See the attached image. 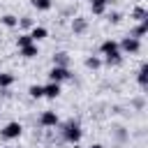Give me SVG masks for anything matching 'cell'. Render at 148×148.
<instances>
[{"mask_svg": "<svg viewBox=\"0 0 148 148\" xmlns=\"http://www.w3.org/2000/svg\"><path fill=\"white\" fill-rule=\"evenodd\" d=\"M58 132H60V139L65 143H79L81 136H83V130H81V123L76 118H67L65 123H58Z\"/></svg>", "mask_w": 148, "mask_h": 148, "instance_id": "obj_1", "label": "cell"}, {"mask_svg": "<svg viewBox=\"0 0 148 148\" xmlns=\"http://www.w3.org/2000/svg\"><path fill=\"white\" fill-rule=\"evenodd\" d=\"M118 49H120V53L125 56H134V53H139L141 51V39H136V37H132V35H127V37H123L120 42H118Z\"/></svg>", "mask_w": 148, "mask_h": 148, "instance_id": "obj_2", "label": "cell"}, {"mask_svg": "<svg viewBox=\"0 0 148 148\" xmlns=\"http://www.w3.org/2000/svg\"><path fill=\"white\" fill-rule=\"evenodd\" d=\"M23 134V125L18 123V120H9L2 130H0V139H5V141H12V139H18Z\"/></svg>", "mask_w": 148, "mask_h": 148, "instance_id": "obj_3", "label": "cell"}, {"mask_svg": "<svg viewBox=\"0 0 148 148\" xmlns=\"http://www.w3.org/2000/svg\"><path fill=\"white\" fill-rule=\"evenodd\" d=\"M46 76H49V81L62 83V81H69V79H72V72H69V67H58V65H53V67L46 72Z\"/></svg>", "mask_w": 148, "mask_h": 148, "instance_id": "obj_4", "label": "cell"}, {"mask_svg": "<svg viewBox=\"0 0 148 148\" xmlns=\"http://www.w3.org/2000/svg\"><path fill=\"white\" fill-rule=\"evenodd\" d=\"M58 123H60V118H58V113H56V111L46 109V111H42V113H39V127L51 130V127H58Z\"/></svg>", "mask_w": 148, "mask_h": 148, "instance_id": "obj_5", "label": "cell"}, {"mask_svg": "<svg viewBox=\"0 0 148 148\" xmlns=\"http://www.w3.org/2000/svg\"><path fill=\"white\" fill-rule=\"evenodd\" d=\"M72 32L74 35H86L88 32V18L86 16H74L72 18Z\"/></svg>", "mask_w": 148, "mask_h": 148, "instance_id": "obj_6", "label": "cell"}, {"mask_svg": "<svg viewBox=\"0 0 148 148\" xmlns=\"http://www.w3.org/2000/svg\"><path fill=\"white\" fill-rule=\"evenodd\" d=\"M118 51H120V49H118V42H116V39H111V37H109V39H104V42L99 44V53H102L104 58H106V56H113V53H118Z\"/></svg>", "mask_w": 148, "mask_h": 148, "instance_id": "obj_7", "label": "cell"}, {"mask_svg": "<svg viewBox=\"0 0 148 148\" xmlns=\"http://www.w3.org/2000/svg\"><path fill=\"white\" fill-rule=\"evenodd\" d=\"M18 56L25 58V60L37 58V56H39V46H37V42H32V44H28V46H21V49H18Z\"/></svg>", "mask_w": 148, "mask_h": 148, "instance_id": "obj_8", "label": "cell"}, {"mask_svg": "<svg viewBox=\"0 0 148 148\" xmlns=\"http://www.w3.org/2000/svg\"><path fill=\"white\" fill-rule=\"evenodd\" d=\"M60 92H62V88H60V83H56V81H49V83L44 86V97H46V99H56V97H60Z\"/></svg>", "mask_w": 148, "mask_h": 148, "instance_id": "obj_9", "label": "cell"}, {"mask_svg": "<svg viewBox=\"0 0 148 148\" xmlns=\"http://www.w3.org/2000/svg\"><path fill=\"white\" fill-rule=\"evenodd\" d=\"M28 32H30L32 42H42V39H46V37H49V30H46L44 25H37V23H35V25H32Z\"/></svg>", "mask_w": 148, "mask_h": 148, "instance_id": "obj_10", "label": "cell"}, {"mask_svg": "<svg viewBox=\"0 0 148 148\" xmlns=\"http://www.w3.org/2000/svg\"><path fill=\"white\" fill-rule=\"evenodd\" d=\"M51 60H53V65H58V67H69V60H72V58H69L67 51H56Z\"/></svg>", "mask_w": 148, "mask_h": 148, "instance_id": "obj_11", "label": "cell"}, {"mask_svg": "<svg viewBox=\"0 0 148 148\" xmlns=\"http://www.w3.org/2000/svg\"><path fill=\"white\" fill-rule=\"evenodd\" d=\"M130 18H134L136 23H139V21H148V9H146L143 5H136V7L130 12Z\"/></svg>", "mask_w": 148, "mask_h": 148, "instance_id": "obj_12", "label": "cell"}, {"mask_svg": "<svg viewBox=\"0 0 148 148\" xmlns=\"http://www.w3.org/2000/svg\"><path fill=\"white\" fill-rule=\"evenodd\" d=\"M130 35H132V37H136V39L146 37V35H148V21H139V23L130 30Z\"/></svg>", "mask_w": 148, "mask_h": 148, "instance_id": "obj_13", "label": "cell"}, {"mask_svg": "<svg viewBox=\"0 0 148 148\" xmlns=\"http://www.w3.org/2000/svg\"><path fill=\"white\" fill-rule=\"evenodd\" d=\"M136 81H139V86H141V88H146V86H148V65H146V62H141V65H139V69H136Z\"/></svg>", "mask_w": 148, "mask_h": 148, "instance_id": "obj_14", "label": "cell"}, {"mask_svg": "<svg viewBox=\"0 0 148 148\" xmlns=\"http://www.w3.org/2000/svg\"><path fill=\"white\" fill-rule=\"evenodd\" d=\"M90 12L95 16H104L106 14V0H90Z\"/></svg>", "mask_w": 148, "mask_h": 148, "instance_id": "obj_15", "label": "cell"}, {"mask_svg": "<svg viewBox=\"0 0 148 148\" xmlns=\"http://www.w3.org/2000/svg\"><path fill=\"white\" fill-rule=\"evenodd\" d=\"M14 81H16V76L12 72H0V90H7L9 86H14Z\"/></svg>", "mask_w": 148, "mask_h": 148, "instance_id": "obj_16", "label": "cell"}, {"mask_svg": "<svg viewBox=\"0 0 148 148\" xmlns=\"http://www.w3.org/2000/svg\"><path fill=\"white\" fill-rule=\"evenodd\" d=\"M0 23H2L5 28H16V25H18V16H14V14H2V16H0Z\"/></svg>", "mask_w": 148, "mask_h": 148, "instance_id": "obj_17", "label": "cell"}, {"mask_svg": "<svg viewBox=\"0 0 148 148\" xmlns=\"http://www.w3.org/2000/svg\"><path fill=\"white\" fill-rule=\"evenodd\" d=\"M102 62H106L109 67H120V65H123V53L118 51V53H113V56H106Z\"/></svg>", "mask_w": 148, "mask_h": 148, "instance_id": "obj_18", "label": "cell"}, {"mask_svg": "<svg viewBox=\"0 0 148 148\" xmlns=\"http://www.w3.org/2000/svg\"><path fill=\"white\" fill-rule=\"evenodd\" d=\"M83 65H86L88 69H99L104 62H102V58H99V56H88V58L83 60Z\"/></svg>", "mask_w": 148, "mask_h": 148, "instance_id": "obj_19", "label": "cell"}, {"mask_svg": "<svg viewBox=\"0 0 148 148\" xmlns=\"http://www.w3.org/2000/svg\"><path fill=\"white\" fill-rule=\"evenodd\" d=\"M30 5L37 9V12H49L53 7V0H30Z\"/></svg>", "mask_w": 148, "mask_h": 148, "instance_id": "obj_20", "label": "cell"}, {"mask_svg": "<svg viewBox=\"0 0 148 148\" xmlns=\"http://www.w3.org/2000/svg\"><path fill=\"white\" fill-rule=\"evenodd\" d=\"M28 95H30L32 99H42V97H44V86H39V83H32V86L28 88Z\"/></svg>", "mask_w": 148, "mask_h": 148, "instance_id": "obj_21", "label": "cell"}, {"mask_svg": "<svg viewBox=\"0 0 148 148\" xmlns=\"http://www.w3.org/2000/svg\"><path fill=\"white\" fill-rule=\"evenodd\" d=\"M32 25H35L32 16H21V18H18V25H16V28H21V30H25V32H28V30H30Z\"/></svg>", "mask_w": 148, "mask_h": 148, "instance_id": "obj_22", "label": "cell"}, {"mask_svg": "<svg viewBox=\"0 0 148 148\" xmlns=\"http://www.w3.org/2000/svg\"><path fill=\"white\" fill-rule=\"evenodd\" d=\"M28 44H32V37H30V32H21V35L16 37V46L21 49V46H28Z\"/></svg>", "mask_w": 148, "mask_h": 148, "instance_id": "obj_23", "label": "cell"}, {"mask_svg": "<svg viewBox=\"0 0 148 148\" xmlns=\"http://www.w3.org/2000/svg\"><path fill=\"white\" fill-rule=\"evenodd\" d=\"M120 18H123V14H120V12H109V14H106V21H109V23H113V25H116V23H120Z\"/></svg>", "mask_w": 148, "mask_h": 148, "instance_id": "obj_24", "label": "cell"}, {"mask_svg": "<svg viewBox=\"0 0 148 148\" xmlns=\"http://www.w3.org/2000/svg\"><path fill=\"white\" fill-rule=\"evenodd\" d=\"M113 134H116V139H118V141H125V139H127V132H125L123 127H116V130H113Z\"/></svg>", "mask_w": 148, "mask_h": 148, "instance_id": "obj_25", "label": "cell"}, {"mask_svg": "<svg viewBox=\"0 0 148 148\" xmlns=\"http://www.w3.org/2000/svg\"><path fill=\"white\" fill-rule=\"evenodd\" d=\"M132 106H134V109H143V97L134 99V102H132Z\"/></svg>", "mask_w": 148, "mask_h": 148, "instance_id": "obj_26", "label": "cell"}, {"mask_svg": "<svg viewBox=\"0 0 148 148\" xmlns=\"http://www.w3.org/2000/svg\"><path fill=\"white\" fill-rule=\"evenodd\" d=\"M88 148H104V143H90Z\"/></svg>", "mask_w": 148, "mask_h": 148, "instance_id": "obj_27", "label": "cell"}, {"mask_svg": "<svg viewBox=\"0 0 148 148\" xmlns=\"http://www.w3.org/2000/svg\"><path fill=\"white\" fill-rule=\"evenodd\" d=\"M2 148H16V146H2Z\"/></svg>", "mask_w": 148, "mask_h": 148, "instance_id": "obj_28", "label": "cell"}]
</instances>
